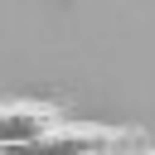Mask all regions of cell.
Segmentation results:
<instances>
[{"instance_id":"cell-2","label":"cell","mask_w":155,"mask_h":155,"mask_svg":"<svg viewBox=\"0 0 155 155\" xmlns=\"http://www.w3.org/2000/svg\"><path fill=\"white\" fill-rule=\"evenodd\" d=\"M63 121L58 102H0V150H19Z\"/></svg>"},{"instance_id":"cell-3","label":"cell","mask_w":155,"mask_h":155,"mask_svg":"<svg viewBox=\"0 0 155 155\" xmlns=\"http://www.w3.org/2000/svg\"><path fill=\"white\" fill-rule=\"evenodd\" d=\"M136 155H155V145H145V150H136Z\"/></svg>"},{"instance_id":"cell-1","label":"cell","mask_w":155,"mask_h":155,"mask_svg":"<svg viewBox=\"0 0 155 155\" xmlns=\"http://www.w3.org/2000/svg\"><path fill=\"white\" fill-rule=\"evenodd\" d=\"M136 140H140L136 126H102V121L63 116L53 131H44L39 140H29L19 150H5V155H121Z\"/></svg>"},{"instance_id":"cell-4","label":"cell","mask_w":155,"mask_h":155,"mask_svg":"<svg viewBox=\"0 0 155 155\" xmlns=\"http://www.w3.org/2000/svg\"><path fill=\"white\" fill-rule=\"evenodd\" d=\"M0 155H5V150H0Z\"/></svg>"}]
</instances>
